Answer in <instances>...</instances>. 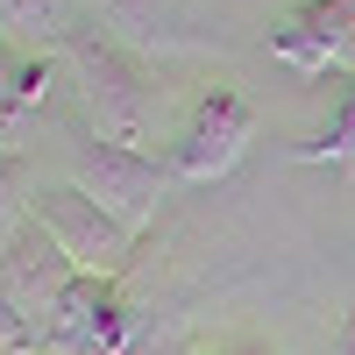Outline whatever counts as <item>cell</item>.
<instances>
[{
  "mask_svg": "<svg viewBox=\"0 0 355 355\" xmlns=\"http://www.w3.org/2000/svg\"><path fill=\"white\" fill-rule=\"evenodd\" d=\"M0 36L28 57H50V43H64V0H0Z\"/></svg>",
  "mask_w": 355,
  "mask_h": 355,
  "instance_id": "obj_8",
  "label": "cell"
},
{
  "mask_svg": "<svg viewBox=\"0 0 355 355\" xmlns=\"http://www.w3.org/2000/svg\"><path fill=\"white\" fill-rule=\"evenodd\" d=\"M0 355H43V327L8 299V284H0Z\"/></svg>",
  "mask_w": 355,
  "mask_h": 355,
  "instance_id": "obj_14",
  "label": "cell"
},
{
  "mask_svg": "<svg viewBox=\"0 0 355 355\" xmlns=\"http://www.w3.org/2000/svg\"><path fill=\"white\" fill-rule=\"evenodd\" d=\"M71 185H78L85 199H100L128 234H150L178 178H171V164H157L150 150H121V142H100V135H93V142L71 157Z\"/></svg>",
  "mask_w": 355,
  "mask_h": 355,
  "instance_id": "obj_2",
  "label": "cell"
},
{
  "mask_svg": "<svg viewBox=\"0 0 355 355\" xmlns=\"http://www.w3.org/2000/svg\"><path fill=\"white\" fill-rule=\"evenodd\" d=\"M64 64H71V85H78V107H85V128L100 142H121V150H150L157 142V85L142 71V57L121 50L100 28H64Z\"/></svg>",
  "mask_w": 355,
  "mask_h": 355,
  "instance_id": "obj_1",
  "label": "cell"
},
{
  "mask_svg": "<svg viewBox=\"0 0 355 355\" xmlns=\"http://www.w3.org/2000/svg\"><path fill=\"white\" fill-rule=\"evenodd\" d=\"M36 220L57 234V249L71 256V270H78V277H114V284H121V270L135 263V234L114 220L100 199H85L71 178L36 192Z\"/></svg>",
  "mask_w": 355,
  "mask_h": 355,
  "instance_id": "obj_3",
  "label": "cell"
},
{
  "mask_svg": "<svg viewBox=\"0 0 355 355\" xmlns=\"http://www.w3.org/2000/svg\"><path fill=\"white\" fill-rule=\"evenodd\" d=\"M220 355H277V348H263V341H234V348H220Z\"/></svg>",
  "mask_w": 355,
  "mask_h": 355,
  "instance_id": "obj_17",
  "label": "cell"
},
{
  "mask_svg": "<svg viewBox=\"0 0 355 355\" xmlns=\"http://www.w3.org/2000/svg\"><path fill=\"white\" fill-rule=\"evenodd\" d=\"M36 220V178H28L21 150H0V256L15 249V234Z\"/></svg>",
  "mask_w": 355,
  "mask_h": 355,
  "instance_id": "obj_11",
  "label": "cell"
},
{
  "mask_svg": "<svg viewBox=\"0 0 355 355\" xmlns=\"http://www.w3.org/2000/svg\"><path fill=\"white\" fill-rule=\"evenodd\" d=\"M299 15L320 28V43H327L334 71H348V78H355V0H306Z\"/></svg>",
  "mask_w": 355,
  "mask_h": 355,
  "instance_id": "obj_13",
  "label": "cell"
},
{
  "mask_svg": "<svg viewBox=\"0 0 355 355\" xmlns=\"http://www.w3.org/2000/svg\"><path fill=\"white\" fill-rule=\"evenodd\" d=\"M128 348H135V306H121L114 277H71V291L43 327V355H128Z\"/></svg>",
  "mask_w": 355,
  "mask_h": 355,
  "instance_id": "obj_5",
  "label": "cell"
},
{
  "mask_svg": "<svg viewBox=\"0 0 355 355\" xmlns=\"http://www.w3.org/2000/svg\"><path fill=\"white\" fill-rule=\"evenodd\" d=\"M249 135H256V107L234 93V85H214V93H199L192 121L178 128L164 164H171L178 185H214V178H227L234 164H242Z\"/></svg>",
  "mask_w": 355,
  "mask_h": 355,
  "instance_id": "obj_4",
  "label": "cell"
},
{
  "mask_svg": "<svg viewBox=\"0 0 355 355\" xmlns=\"http://www.w3.org/2000/svg\"><path fill=\"white\" fill-rule=\"evenodd\" d=\"M15 121H21V114H8V107H0V150H15Z\"/></svg>",
  "mask_w": 355,
  "mask_h": 355,
  "instance_id": "obj_16",
  "label": "cell"
},
{
  "mask_svg": "<svg viewBox=\"0 0 355 355\" xmlns=\"http://www.w3.org/2000/svg\"><path fill=\"white\" fill-rule=\"evenodd\" d=\"M100 15L142 50H192V15L185 0H100Z\"/></svg>",
  "mask_w": 355,
  "mask_h": 355,
  "instance_id": "obj_7",
  "label": "cell"
},
{
  "mask_svg": "<svg viewBox=\"0 0 355 355\" xmlns=\"http://www.w3.org/2000/svg\"><path fill=\"white\" fill-rule=\"evenodd\" d=\"M299 164H334V171H355V78L341 85V107L327 114V128H313L299 142Z\"/></svg>",
  "mask_w": 355,
  "mask_h": 355,
  "instance_id": "obj_10",
  "label": "cell"
},
{
  "mask_svg": "<svg viewBox=\"0 0 355 355\" xmlns=\"http://www.w3.org/2000/svg\"><path fill=\"white\" fill-rule=\"evenodd\" d=\"M327 355H355V306L341 313V334H334V348H327Z\"/></svg>",
  "mask_w": 355,
  "mask_h": 355,
  "instance_id": "obj_15",
  "label": "cell"
},
{
  "mask_svg": "<svg viewBox=\"0 0 355 355\" xmlns=\"http://www.w3.org/2000/svg\"><path fill=\"white\" fill-rule=\"evenodd\" d=\"M71 256L57 249V234L43 227V220H28L21 234H15V249L0 256V284H8V299L36 320V327H50V313H57V299L71 291Z\"/></svg>",
  "mask_w": 355,
  "mask_h": 355,
  "instance_id": "obj_6",
  "label": "cell"
},
{
  "mask_svg": "<svg viewBox=\"0 0 355 355\" xmlns=\"http://www.w3.org/2000/svg\"><path fill=\"white\" fill-rule=\"evenodd\" d=\"M43 93H50V57H28L0 36V107L28 114V107H43Z\"/></svg>",
  "mask_w": 355,
  "mask_h": 355,
  "instance_id": "obj_9",
  "label": "cell"
},
{
  "mask_svg": "<svg viewBox=\"0 0 355 355\" xmlns=\"http://www.w3.org/2000/svg\"><path fill=\"white\" fill-rule=\"evenodd\" d=\"M263 43H270V57H277V64H291V71H334V57H327V43H320V28H313L299 8H291L284 21H270V36H263Z\"/></svg>",
  "mask_w": 355,
  "mask_h": 355,
  "instance_id": "obj_12",
  "label": "cell"
}]
</instances>
